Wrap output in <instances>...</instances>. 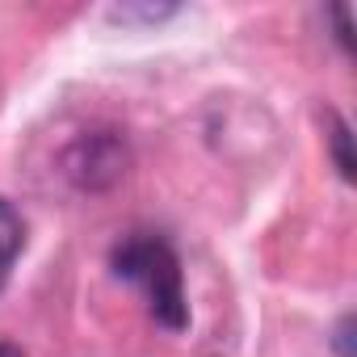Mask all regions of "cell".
<instances>
[{"label":"cell","instance_id":"cell-1","mask_svg":"<svg viewBox=\"0 0 357 357\" xmlns=\"http://www.w3.org/2000/svg\"><path fill=\"white\" fill-rule=\"evenodd\" d=\"M114 273L130 286L143 290L147 298V311L160 328L168 332H181L190 328V303H185V278H181V261H176L172 244L164 236H151V231H135L126 236L114 257H109Z\"/></svg>","mask_w":357,"mask_h":357},{"label":"cell","instance_id":"cell-2","mask_svg":"<svg viewBox=\"0 0 357 357\" xmlns=\"http://www.w3.org/2000/svg\"><path fill=\"white\" fill-rule=\"evenodd\" d=\"M63 164L80 190H105L126 172V147L118 135H89L68 151Z\"/></svg>","mask_w":357,"mask_h":357},{"label":"cell","instance_id":"cell-3","mask_svg":"<svg viewBox=\"0 0 357 357\" xmlns=\"http://www.w3.org/2000/svg\"><path fill=\"white\" fill-rule=\"evenodd\" d=\"M22 244H26V223H22V215L13 211V202L0 198V286L9 282V269H13Z\"/></svg>","mask_w":357,"mask_h":357},{"label":"cell","instance_id":"cell-4","mask_svg":"<svg viewBox=\"0 0 357 357\" xmlns=\"http://www.w3.org/2000/svg\"><path fill=\"white\" fill-rule=\"evenodd\" d=\"M332 130H328V143H332V160H336V172L344 176V181H353V172H357V160H353V130L340 114H328Z\"/></svg>","mask_w":357,"mask_h":357},{"label":"cell","instance_id":"cell-5","mask_svg":"<svg viewBox=\"0 0 357 357\" xmlns=\"http://www.w3.org/2000/svg\"><path fill=\"white\" fill-rule=\"evenodd\" d=\"M332 349H336V357H357V349H353V315H340L336 336H332Z\"/></svg>","mask_w":357,"mask_h":357},{"label":"cell","instance_id":"cell-6","mask_svg":"<svg viewBox=\"0 0 357 357\" xmlns=\"http://www.w3.org/2000/svg\"><path fill=\"white\" fill-rule=\"evenodd\" d=\"M172 9H114V17L118 22H130V17H143V22H160V17H168Z\"/></svg>","mask_w":357,"mask_h":357},{"label":"cell","instance_id":"cell-7","mask_svg":"<svg viewBox=\"0 0 357 357\" xmlns=\"http://www.w3.org/2000/svg\"><path fill=\"white\" fill-rule=\"evenodd\" d=\"M0 357H26L17 344H9V340H0Z\"/></svg>","mask_w":357,"mask_h":357}]
</instances>
